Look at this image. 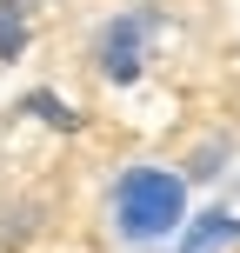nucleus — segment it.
Masks as SVG:
<instances>
[{"label": "nucleus", "mask_w": 240, "mask_h": 253, "mask_svg": "<svg viewBox=\"0 0 240 253\" xmlns=\"http://www.w3.org/2000/svg\"><path fill=\"white\" fill-rule=\"evenodd\" d=\"M114 207H120V233H127V240H160V233L180 227L187 193H180V180L160 173V167H134V173L120 180Z\"/></svg>", "instance_id": "obj_1"}, {"label": "nucleus", "mask_w": 240, "mask_h": 253, "mask_svg": "<svg viewBox=\"0 0 240 253\" xmlns=\"http://www.w3.org/2000/svg\"><path fill=\"white\" fill-rule=\"evenodd\" d=\"M140 60H147V20H140V13H120L100 34V74L127 87V80L140 74Z\"/></svg>", "instance_id": "obj_2"}, {"label": "nucleus", "mask_w": 240, "mask_h": 253, "mask_svg": "<svg viewBox=\"0 0 240 253\" xmlns=\"http://www.w3.org/2000/svg\"><path fill=\"white\" fill-rule=\"evenodd\" d=\"M234 240H240V220L214 207V213H200V220L187 227V240H180V253H220V247H234Z\"/></svg>", "instance_id": "obj_3"}, {"label": "nucleus", "mask_w": 240, "mask_h": 253, "mask_svg": "<svg viewBox=\"0 0 240 253\" xmlns=\"http://www.w3.org/2000/svg\"><path fill=\"white\" fill-rule=\"evenodd\" d=\"M20 47H27V20H20L13 0H0V60H13Z\"/></svg>", "instance_id": "obj_4"}]
</instances>
